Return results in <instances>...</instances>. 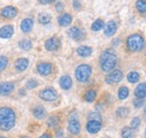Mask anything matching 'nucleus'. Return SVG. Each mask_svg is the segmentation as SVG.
<instances>
[{
  "label": "nucleus",
  "instance_id": "nucleus-1",
  "mask_svg": "<svg viewBox=\"0 0 146 138\" xmlns=\"http://www.w3.org/2000/svg\"><path fill=\"white\" fill-rule=\"evenodd\" d=\"M16 123V112L10 107H0V130L8 131Z\"/></svg>",
  "mask_w": 146,
  "mask_h": 138
},
{
  "label": "nucleus",
  "instance_id": "nucleus-2",
  "mask_svg": "<svg viewBox=\"0 0 146 138\" xmlns=\"http://www.w3.org/2000/svg\"><path fill=\"white\" fill-rule=\"evenodd\" d=\"M100 68L102 72H110L115 69L116 64H117V56L113 51L111 50H106L100 54Z\"/></svg>",
  "mask_w": 146,
  "mask_h": 138
},
{
  "label": "nucleus",
  "instance_id": "nucleus-3",
  "mask_svg": "<svg viewBox=\"0 0 146 138\" xmlns=\"http://www.w3.org/2000/svg\"><path fill=\"white\" fill-rule=\"evenodd\" d=\"M144 38L143 36L139 34H131L128 36L127 40H126V46H127L128 51L130 52H139L144 48Z\"/></svg>",
  "mask_w": 146,
  "mask_h": 138
},
{
  "label": "nucleus",
  "instance_id": "nucleus-4",
  "mask_svg": "<svg viewBox=\"0 0 146 138\" xmlns=\"http://www.w3.org/2000/svg\"><path fill=\"white\" fill-rule=\"evenodd\" d=\"M92 69L89 64H81L79 65L76 69H75V79L76 81L81 82V83H84V82H88L90 76H91Z\"/></svg>",
  "mask_w": 146,
  "mask_h": 138
},
{
  "label": "nucleus",
  "instance_id": "nucleus-5",
  "mask_svg": "<svg viewBox=\"0 0 146 138\" xmlns=\"http://www.w3.org/2000/svg\"><path fill=\"white\" fill-rule=\"evenodd\" d=\"M78 112L73 111L69 116V123H68V129L72 135H79L81 133V123L79 121V117H78Z\"/></svg>",
  "mask_w": 146,
  "mask_h": 138
},
{
  "label": "nucleus",
  "instance_id": "nucleus-6",
  "mask_svg": "<svg viewBox=\"0 0 146 138\" xmlns=\"http://www.w3.org/2000/svg\"><path fill=\"white\" fill-rule=\"evenodd\" d=\"M39 98L44 101H47V102H53L57 99V92L55 91L53 88H45L43 89L39 93H38Z\"/></svg>",
  "mask_w": 146,
  "mask_h": 138
},
{
  "label": "nucleus",
  "instance_id": "nucleus-7",
  "mask_svg": "<svg viewBox=\"0 0 146 138\" xmlns=\"http://www.w3.org/2000/svg\"><path fill=\"white\" fill-rule=\"evenodd\" d=\"M123 76H124V74H123L121 70H112V71L109 72V74L106 76L105 81L108 84H117L123 80Z\"/></svg>",
  "mask_w": 146,
  "mask_h": 138
},
{
  "label": "nucleus",
  "instance_id": "nucleus-8",
  "mask_svg": "<svg viewBox=\"0 0 146 138\" xmlns=\"http://www.w3.org/2000/svg\"><path fill=\"white\" fill-rule=\"evenodd\" d=\"M36 70H37V73H38L39 75H42V76H47V75H50V74L52 73V71H53V65H52V63H50V62H39V63L37 64Z\"/></svg>",
  "mask_w": 146,
  "mask_h": 138
},
{
  "label": "nucleus",
  "instance_id": "nucleus-9",
  "mask_svg": "<svg viewBox=\"0 0 146 138\" xmlns=\"http://www.w3.org/2000/svg\"><path fill=\"white\" fill-rule=\"evenodd\" d=\"M17 15H18V9L14 6H6L0 11V16L5 19H14Z\"/></svg>",
  "mask_w": 146,
  "mask_h": 138
},
{
  "label": "nucleus",
  "instance_id": "nucleus-10",
  "mask_svg": "<svg viewBox=\"0 0 146 138\" xmlns=\"http://www.w3.org/2000/svg\"><path fill=\"white\" fill-rule=\"evenodd\" d=\"M60 46H61V40L56 36H53V37L46 39V42H45V48L47 51H50V52L57 51L60 48Z\"/></svg>",
  "mask_w": 146,
  "mask_h": 138
},
{
  "label": "nucleus",
  "instance_id": "nucleus-11",
  "mask_svg": "<svg viewBox=\"0 0 146 138\" xmlns=\"http://www.w3.org/2000/svg\"><path fill=\"white\" fill-rule=\"evenodd\" d=\"M68 34H69V36L72 38V39H74V40H82L83 38H84V32L81 29V28H79V27H76V26H73V27H71L69 31H68Z\"/></svg>",
  "mask_w": 146,
  "mask_h": 138
},
{
  "label": "nucleus",
  "instance_id": "nucleus-12",
  "mask_svg": "<svg viewBox=\"0 0 146 138\" xmlns=\"http://www.w3.org/2000/svg\"><path fill=\"white\" fill-rule=\"evenodd\" d=\"M33 27H34V20H33V18L31 17L23 19L21 23H20V29L24 33H29L33 29Z\"/></svg>",
  "mask_w": 146,
  "mask_h": 138
},
{
  "label": "nucleus",
  "instance_id": "nucleus-13",
  "mask_svg": "<svg viewBox=\"0 0 146 138\" xmlns=\"http://www.w3.org/2000/svg\"><path fill=\"white\" fill-rule=\"evenodd\" d=\"M101 129V121L89 120L87 122V131L90 134H97Z\"/></svg>",
  "mask_w": 146,
  "mask_h": 138
},
{
  "label": "nucleus",
  "instance_id": "nucleus-14",
  "mask_svg": "<svg viewBox=\"0 0 146 138\" xmlns=\"http://www.w3.org/2000/svg\"><path fill=\"white\" fill-rule=\"evenodd\" d=\"M15 90L14 82H3L0 83V94L1 96H8Z\"/></svg>",
  "mask_w": 146,
  "mask_h": 138
},
{
  "label": "nucleus",
  "instance_id": "nucleus-15",
  "mask_svg": "<svg viewBox=\"0 0 146 138\" xmlns=\"http://www.w3.org/2000/svg\"><path fill=\"white\" fill-rule=\"evenodd\" d=\"M117 28H118V25L115 20H110L107 23V25H105V35L107 37H111L113 36L115 33L117 32Z\"/></svg>",
  "mask_w": 146,
  "mask_h": 138
},
{
  "label": "nucleus",
  "instance_id": "nucleus-16",
  "mask_svg": "<svg viewBox=\"0 0 146 138\" xmlns=\"http://www.w3.org/2000/svg\"><path fill=\"white\" fill-rule=\"evenodd\" d=\"M15 29L13 25H5L0 27V38H10L14 34Z\"/></svg>",
  "mask_w": 146,
  "mask_h": 138
},
{
  "label": "nucleus",
  "instance_id": "nucleus-17",
  "mask_svg": "<svg viewBox=\"0 0 146 138\" xmlns=\"http://www.w3.org/2000/svg\"><path fill=\"white\" fill-rule=\"evenodd\" d=\"M72 20H73L72 15L69 14V13H64V14H62L61 16H58V18H57V23H58V25L62 26V27L69 26V25L72 23Z\"/></svg>",
  "mask_w": 146,
  "mask_h": 138
},
{
  "label": "nucleus",
  "instance_id": "nucleus-18",
  "mask_svg": "<svg viewBox=\"0 0 146 138\" xmlns=\"http://www.w3.org/2000/svg\"><path fill=\"white\" fill-rule=\"evenodd\" d=\"M28 65H29V61L25 57H20L18 60H16V62H15V70L20 73V72H24L27 69Z\"/></svg>",
  "mask_w": 146,
  "mask_h": 138
},
{
  "label": "nucleus",
  "instance_id": "nucleus-19",
  "mask_svg": "<svg viewBox=\"0 0 146 138\" xmlns=\"http://www.w3.org/2000/svg\"><path fill=\"white\" fill-rule=\"evenodd\" d=\"M33 115L37 119H44L47 116V112H46V109L43 105H36L33 109Z\"/></svg>",
  "mask_w": 146,
  "mask_h": 138
},
{
  "label": "nucleus",
  "instance_id": "nucleus-20",
  "mask_svg": "<svg viewBox=\"0 0 146 138\" xmlns=\"http://www.w3.org/2000/svg\"><path fill=\"white\" fill-rule=\"evenodd\" d=\"M72 79L69 76V75H63L61 79H60V86L63 89V90H70L72 88Z\"/></svg>",
  "mask_w": 146,
  "mask_h": 138
},
{
  "label": "nucleus",
  "instance_id": "nucleus-21",
  "mask_svg": "<svg viewBox=\"0 0 146 138\" xmlns=\"http://www.w3.org/2000/svg\"><path fill=\"white\" fill-rule=\"evenodd\" d=\"M135 96H136V98L145 99V97H146V82L139 83L138 86H136V89H135Z\"/></svg>",
  "mask_w": 146,
  "mask_h": 138
},
{
  "label": "nucleus",
  "instance_id": "nucleus-22",
  "mask_svg": "<svg viewBox=\"0 0 146 138\" xmlns=\"http://www.w3.org/2000/svg\"><path fill=\"white\" fill-rule=\"evenodd\" d=\"M76 53L81 56V57H89L92 54V48L90 46H86V45H82L80 47H78Z\"/></svg>",
  "mask_w": 146,
  "mask_h": 138
},
{
  "label": "nucleus",
  "instance_id": "nucleus-23",
  "mask_svg": "<svg viewBox=\"0 0 146 138\" xmlns=\"http://www.w3.org/2000/svg\"><path fill=\"white\" fill-rule=\"evenodd\" d=\"M96 98H97V91L93 90V89L87 90V91L84 92V94H83V99H84V101H87V102H93V101L96 100Z\"/></svg>",
  "mask_w": 146,
  "mask_h": 138
},
{
  "label": "nucleus",
  "instance_id": "nucleus-24",
  "mask_svg": "<svg viewBox=\"0 0 146 138\" xmlns=\"http://www.w3.org/2000/svg\"><path fill=\"white\" fill-rule=\"evenodd\" d=\"M37 20H38V23L42 24V25H47V24L51 23L52 17H51V15H48V14H46V13H40V14L37 16Z\"/></svg>",
  "mask_w": 146,
  "mask_h": 138
},
{
  "label": "nucleus",
  "instance_id": "nucleus-25",
  "mask_svg": "<svg viewBox=\"0 0 146 138\" xmlns=\"http://www.w3.org/2000/svg\"><path fill=\"white\" fill-rule=\"evenodd\" d=\"M104 28H105V21L102 19H97V20H94L92 23L91 29L93 32H99V31H101Z\"/></svg>",
  "mask_w": 146,
  "mask_h": 138
},
{
  "label": "nucleus",
  "instance_id": "nucleus-26",
  "mask_svg": "<svg viewBox=\"0 0 146 138\" xmlns=\"http://www.w3.org/2000/svg\"><path fill=\"white\" fill-rule=\"evenodd\" d=\"M46 123H47V126H48L50 128H55V127L58 126V123H60V118H58L56 115H52V116H50V117L47 118Z\"/></svg>",
  "mask_w": 146,
  "mask_h": 138
},
{
  "label": "nucleus",
  "instance_id": "nucleus-27",
  "mask_svg": "<svg viewBox=\"0 0 146 138\" xmlns=\"http://www.w3.org/2000/svg\"><path fill=\"white\" fill-rule=\"evenodd\" d=\"M18 46L23 51H29L33 47V43L29 39H21V40H19Z\"/></svg>",
  "mask_w": 146,
  "mask_h": 138
},
{
  "label": "nucleus",
  "instance_id": "nucleus-28",
  "mask_svg": "<svg viewBox=\"0 0 146 138\" xmlns=\"http://www.w3.org/2000/svg\"><path fill=\"white\" fill-rule=\"evenodd\" d=\"M127 80L129 83H136V82L139 81V74L137 72H135V71H131V72L128 73Z\"/></svg>",
  "mask_w": 146,
  "mask_h": 138
},
{
  "label": "nucleus",
  "instance_id": "nucleus-29",
  "mask_svg": "<svg viewBox=\"0 0 146 138\" xmlns=\"http://www.w3.org/2000/svg\"><path fill=\"white\" fill-rule=\"evenodd\" d=\"M128 96H129V90H128L127 86H121V88L118 90V98H119L120 100L127 99Z\"/></svg>",
  "mask_w": 146,
  "mask_h": 138
},
{
  "label": "nucleus",
  "instance_id": "nucleus-30",
  "mask_svg": "<svg viewBox=\"0 0 146 138\" xmlns=\"http://www.w3.org/2000/svg\"><path fill=\"white\" fill-rule=\"evenodd\" d=\"M116 115L119 117V118H126L129 115V110H128L127 107H119L116 111Z\"/></svg>",
  "mask_w": 146,
  "mask_h": 138
},
{
  "label": "nucleus",
  "instance_id": "nucleus-31",
  "mask_svg": "<svg viewBox=\"0 0 146 138\" xmlns=\"http://www.w3.org/2000/svg\"><path fill=\"white\" fill-rule=\"evenodd\" d=\"M121 137L123 138H133L134 136V129L129 128V127H124L121 129Z\"/></svg>",
  "mask_w": 146,
  "mask_h": 138
},
{
  "label": "nucleus",
  "instance_id": "nucleus-32",
  "mask_svg": "<svg viewBox=\"0 0 146 138\" xmlns=\"http://www.w3.org/2000/svg\"><path fill=\"white\" fill-rule=\"evenodd\" d=\"M136 9L141 14H146V0H137L136 1Z\"/></svg>",
  "mask_w": 146,
  "mask_h": 138
},
{
  "label": "nucleus",
  "instance_id": "nucleus-33",
  "mask_svg": "<svg viewBox=\"0 0 146 138\" xmlns=\"http://www.w3.org/2000/svg\"><path fill=\"white\" fill-rule=\"evenodd\" d=\"M8 63H9L8 57L1 55V56H0V72H2L3 70H6V68L8 66Z\"/></svg>",
  "mask_w": 146,
  "mask_h": 138
},
{
  "label": "nucleus",
  "instance_id": "nucleus-34",
  "mask_svg": "<svg viewBox=\"0 0 146 138\" xmlns=\"http://www.w3.org/2000/svg\"><path fill=\"white\" fill-rule=\"evenodd\" d=\"M141 126V119L138 117H134L130 121V128L131 129H137Z\"/></svg>",
  "mask_w": 146,
  "mask_h": 138
},
{
  "label": "nucleus",
  "instance_id": "nucleus-35",
  "mask_svg": "<svg viewBox=\"0 0 146 138\" xmlns=\"http://www.w3.org/2000/svg\"><path fill=\"white\" fill-rule=\"evenodd\" d=\"M37 86H38V82H37V80H35V79H31L26 83V88L27 89H35V88H37Z\"/></svg>",
  "mask_w": 146,
  "mask_h": 138
},
{
  "label": "nucleus",
  "instance_id": "nucleus-36",
  "mask_svg": "<svg viewBox=\"0 0 146 138\" xmlns=\"http://www.w3.org/2000/svg\"><path fill=\"white\" fill-rule=\"evenodd\" d=\"M89 120H98V121H101V116L100 113L98 112H90L89 116H88Z\"/></svg>",
  "mask_w": 146,
  "mask_h": 138
},
{
  "label": "nucleus",
  "instance_id": "nucleus-37",
  "mask_svg": "<svg viewBox=\"0 0 146 138\" xmlns=\"http://www.w3.org/2000/svg\"><path fill=\"white\" fill-rule=\"evenodd\" d=\"M133 104H134L135 108H141V107L144 104V99H142V98H136V99H134Z\"/></svg>",
  "mask_w": 146,
  "mask_h": 138
},
{
  "label": "nucleus",
  "instance_id": "nucleus-38",
  "mask_svg": "<svg viewBox=\"0 0 146 138\" xmlns=\"http://www.w3.org/2000/svg\"><path fill=\"white\" fill-rule=\"evenodd\" d=\"M81 7H82V5H81L80 0H73V8H74L75 10H80Z\"/></svg>",
  "mask_w": 146,
  "mask_h": 138
},
{
  "label": "nucleus",
  "instance_id": "nucleus-39",
  "mask_svg": "<svg viewBox=\"0 0 146 138\" xmlns=\"http://www.w3.org/2000/svg\"><path fill=\"white\" fill-rule=\"evenodd\" d=\"M55 9H56V11H62L64 9V5L62 2H57L55 5Z\"/></svg>",
  "mask_w": 146,
  "mask_h": 138
},
{
  "label": "nucleus",
  "instance_id": "nucleus-40",
  "mask_svg": "<svg viewBox=\"0 0 146 138\" xmlns=\"http://www.w3.org/2000/svg\"><path fill=\"white\" fill-rule=\"evenodd\" d=\"M55 0H38L39 3L42 5H50V3H53Z\"/></svg>",
  "mask_w": 146,
  "mask_h": 138
},
{
  "label": "nucleus",
  "instance_id": "nucleus-41",
  "mask_svg": "<svg viewBox=\"0 0 146 138\" xmlns=\"http://www.w3.org/2000/svg\"><path fill=\"white\" fill-rule=\"evenodd\" d=\"M39 138H52V136H51V134H48V133H45V134H43L42 136Z\"/></svg>",
  "mask_w": 146,
  "mask_h": 138
},
{
  "label": "nucleus",
  "instance_id": "nucleus-42",
  "mask_svg": "<svg viewBox=\"0 0 146 138\" xmlns=\"http://www.w3.org/2000/svg\"><path fill=\"white\" fill-rule=\"evenodd\" d=\"M62 136H63V131H62V130L57 131V135H56V137H57V138H61Z\"/></svg>",
  "mask_w": 146,
  "mask_h": 138
},
{
  "label": "nucleus",
  "instance_id": "nucleus-43",
  "mask_svg": "<svg viewBox=\"0 0 146 138\" xmlns=\"http://www.w3.org/2000/svg\"><path fill=\"white\" fill-rule=\"evenodd\" d=\"M144 115H145V117H146V107H145V109H144Z\"/></svg>",
  "mask_w": 146,
  "mask_h": 138
},
{
  "label": "nucleus",
  "instance_id": "nucleus-44",
  "mask_svg": "<svg viewBox=\"0 0 146 138\" xmlns=\"http://www.w3.org/2000/svg\"><path fill=\"white\" fill-rule=\"evenodd\" d=\"M21 138H29V137H27V136H23Z\"/></svg>",
  "mask_w": 146,
  "mask_h": 138
},
{
  "label": "nucleus",
  "instance_id": "nucleus-45",
  "mask_svg": "<svg viewBox=\"0 0 146 138\" xmlns=\"http://www.w3.org/2000/svg\"><path fill=\"white\" fill-rule=\"evenodd\" d=\"M0 138H7V137H1V136H0Z\"/></svg>",
  "mask_w": 146,
  "mask_h": 138
},
{
  "label": "nucleus",
  "instance_id": "nucleus-46",
  "mask_svg": "<svg viewBox=\"0 0 146 138\" xmlns=\"http://www.w3.org/2000/svg\"><path fill=\"white\" fill-rule=\"evenodd\" d=\"M145 134H146V130H145Z\"/></svg>",
  "mask_w": 146,
  "mask_h": 138
}]
</instances>
